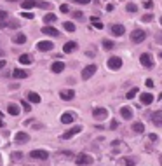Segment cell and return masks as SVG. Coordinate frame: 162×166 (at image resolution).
<instances>
[{
  "instance_id": "obj_1",
  "label": "cell",
  "mask_w": 162,
  "mask_h": 166,
  "mask_svg": "<svg viewBox=\"0 0 162 166\" xmlns=\"http://www.w3.org/2000/svg\"><path fill=\"white\" fill-rule=\"evenodd\" d=\"M147 39V32L145 30H133L131 32V42L133 44H140Z\"/></svg>"
},
{
  "instance_id": "obj_2",
  "label": "cell",
  "mask_w": 162,
  "mask_h": 166,
  "mask_svg": "<svg viewBox=\"0 0 162 166\" xmlns=\"http://www.w3.org/2000/svg\"><path fill=\"white\" fill-rule=\"evenodd\" d=\"M75 165H79V166H89V165H92V158H91L89 154H79V156L75 158Z\"/></svg>"
},
{
  "instance_id": "obj_3",
  "label": "cell",
  "mask_w": 162,
  "mask_h": 166,
  "mask_svg": "<svg viewBox=\"0 0 162 166\" xmlns=\"http://www.w3.org/2000/svg\"><path fill=\"white\" fill-rule=\"evenodd\" d=\"M140 63H141L145 68H152V67H154V60H152V56H150L148 53H143V54L140 56Z\"/></svg>"
},
{
  "instance_id": "obj_4",
  "label": "cell",
  "mask_w": 162,
  "mask_h": 166,
  "mask_svg": "<svg viewBox=\"0 0 162 166\" xmlns=\"http://www.w3.org/2000/svg\"><path fill=\"white\" fill-rule=\"evenodd\" d=\"M92 117H94V119H98V121H105V119L108 117V110H106V109H103V107H99V109H94V112H92Z\"/></svg>"
},
{
  "instance_id": "obj_5",
  "label": "cell",
  "mask_w": 162,
  "mask_h": 166,
  "mask_svg": "<svg viewBox=\"0 0 162 166\" xmlns=\"http://www.w3.org/2000/svg\"><path fill=\"white\" fill-rule=\"evenodd\" d=\"M80 131H82V126H75V128H70L68 131H65V133H63V137H61V138H63V140H70L72 137L79 135Z\"/></svg>"
},
{
  "instance_id": "obj_6",
  "label": "cell",
  "mask_w": 162,
  "mask_h": 166,
  "mask_svg": "<svg viewBox=\"0 0 162 166\" xmlns=\"http://www.w3.org/2000/svg\"><path fill=\"white\" fill-rule=\"evenodd\" d=\"M120 67H122V60H120V58H117V56L108 58V68H112V70H119Z\"/></svg>"
},
{
  "instance_id": "obj_7",
  "label": "cell",
  "mask_w": 162,
  "mask_h": 166,
  "mask_svg": "<svg viewBox=\"0 0 162 166\" xmlns=\"http://www.w3.org/2000/svg\"><path fill=\"white\" fill-rule=\"evenodd\" d=\"M14 142H16V144H28V142H30V135L24 133V131H19V133H16Z\"/></svg>"
},
{
  "instance_id": "obj_8",
  "label": "cell",
  "mask_w": 162,
  "mask_h": 166,
  "mask_svg": "<svg viewBox=\"0 0 162 166\" xmlns=\"http://www.w3.org/2000/svg\"><path fill=\"white\" fill-rule=\"evenodd\" d=\"M94 72H96V65H89V67H86L84 70H82V79H91L92 75H94Z\"/></svg>"
},
{
  "instance_id": "obj_9",
  "label": "cell",
  "mask_w": 162,
  "mask_h": 166,
  "mask_svg": "<svg viewBox=\"0 0 162 166\" xmlns=\"http://www.w3.org/2000/svg\"><path fill=\"white\" fill-rule=\"evenodd\" d=\"M30 156H31L33 159H47V158H49L47 151H42V149H37V151H31V152H30Z\"/></svg>"
},
{
  "instance_id": "obj_10",
  "label": "cell",
  "mask_w": 162,
  "mask_h": 166,
  "mask_svg": "<svg viewBox=\"0 0 162 166\" xmlns=\"http://www.w3.org/2000/svg\"><path fill=\"white\" fill-rule=\"evenodd\" d=\"M37 47H38V51H52L54 44H52L51 40H40V42L37 44Z\"/></svg>"
},
{
  "instance_id": "obj_11",
  "label": "cell",
  "mask_w": 162,
  "mask_h": 166,
  "mask_svg": "<svg viewBox=\"0 0 162 166\" xmlns=\"http://www.w3.org/2000/svg\"><path fill=\"white\" fill-rule=\"evenodd\" d=\"M59 96H61V100L70 102V100H73V98H75V91H73V89H63V91L59 93Z\"/></svg>"
},
{
  "instance_id": "obj_12",
  "label": "cell",
  "mask_w": 162,
  "mask_h": 166,
  "mask_svg": "<svg viewBox=\"0 0 162 166\" xmlns=\"http://www.w3.org/2000/svg\"><path fill=\"white\" fill-rule=\"evenodd\" d=\"M75 121V114L73 112H65L63 116H61V123L63 124H72Z\"/></svg>"
},
{
  "instance_id": "obj_13",
  "label": "cell",
  "mask_w": 162,
  "mask_h": 166,
  "mask_svg": "<svg viewBox=\"0 0 162 166\" xmlns=\"http://www.w3.org/2000/svg\"><path fill=\"white\" fill-rule=\"evenodd\" d=\"M124 32H126V28H124L122 25H112V35H115V37H122Z\"/></svg>"
},
{
  "instance_id": "obj_14",
  "label": "cell",
  "mask_w": 162,
  "mask_h": 166,
  "mask_svg": "<svg viewBox=\"0 0 162 166\" xmlns=\"http://www.w3.org/2000/svg\"><path fill=\"white\" fill-rule=\"evenodd\" d=\"M42 33H45V35H51V37H58V35H59V32H58L54 26H49V25L42 28Z\"/></svg>"
},
{
  "instance_id": "obj_15",
  "label": "cell",
  "mask_w": 162,
  "mask_h": 166,
  "mask_svg": "<svg viewBox=\"0 0 162 166\" xmlns=\"http://www.w3.org/2000/svg\"><path fill=\"white\" fill-rule=\"evenodd\" d=\"M77 42H73V40H70V42H66L65 46H63V51L68 54V53H73V51H77Z\"/></svg>"
},
{
  "instance_id": "obj_16",
  "label": "cell",
  "mask_w": 162,
  "mask_h": 166,
  "mask_svg": "<svg viewBox=\"0 0 162 166\" xmlns=\"http://www.w3.org/2000/svg\"><path fill=\"white\" fill-rule=\"evenodd\" d=\"M120 116H122V119L127 121V119H131L134 114H133V109H131V107H122V109H120Z\"/></svg>"
},
{
  "instance_id": "obj_17",
  "label": "cell",
  "mask_w": 162,
  "mask_h": 166,
  "mask_svg": "<svg viewBox=\"0 0 162 166\" xmlns=\"http://www.w3.org/2000/svg\"><path fill=\"white\" fill-rule=\"evenodd\" d=\"M51 70H52L54 74H61V72L65 70V63H63V61H54L52 67H51Z\"/></svg>"
},
{
  "instance_id": "obj_18",
  "label": "cell",
  "mask_w": 162,
  "mask_h": 166,
  "mask_svg": "<svg viewBox=\"0 0 162 166\" xmlns=\"http://www.w3.org/2000/svg\"><path fill=\"white\" fill-rule=\"evenodd\" d=\"M140 102H141L143 105H150V103L154 102V96H152L150 93H143V95H140Z\"/></svg>"
},
{
  "instance_id": "obj_19",
  "label": "cell",
  "mask_w": 162,
  "mask_h": 166,
  "mask_svg": "<svg viewBox=\"0 0 162 166\" xmlns=\"http://www.w3.org/2000/svg\"><path fill=\"white\" fill-rule=\"evenodd\" d=\"M28 75H30V74H28L26 70H19V68H16V70L12 72V77H14V79H26Z\"/></svg>"
},
{
  "instance_id": "obj_20",
  "label": "cell",
  "mask_w": 162,
  "mask_h": 166,
  "mask_svg": "<svg viewBox=\"0 0 162 166\" xmlns=\"http://www.w3.org/2000/svg\"><path fill=\"white\" fill-rule=\"evenodd\" d=\"M152 121L155 126H162V112H154L152 114Z\"/></svg>"
},
{
  "instance_id": "obj_21",
  "label": "cell",
  "mask_w": 162,
  "mask_h": 166,
  "mask_svg": "<svg viewBox=\"0 0 162 166\" xmlns=\"http://www.w3.org/2000/svg\"><path fill=\"white\" fill-rule=\"evenodd\" d=\"M28 100H30L31 103H40V102H42V100H40V96H38L37 93H33V91H30V93H28Z\"/></svg>"
},
{
  "instance_id": "obj_22",
  "label": "cell",
  "mask_w": 162,
  "mask_h": 166,
  "mask_svg": "<svg viewBox=\"0 0 162 166\" xmlns=\"http://www.w3.org/2000/svg\"><path fill=\"white\" fill-rule=\"evenodd\" d=\"M7 112H9L10 116H17V114H19V107H17L16 103H10V105L7 107Z\"/></svg>"
},
{
  "instance_id": "obj_23",
  "label": "cell",
  "mask_w": 162,
  "mask_h": 166,
  "mask_svg": "<svg viewBox=\"0 0 162 166\" xmlns=\"http://www.w3.org/2000/svg\"><path fill=\"white\" fill-rule=\"evenodd\" d=\"M31 7H37V0H24L23 2V9H31Z\"/></svg>"
},
{
  "instance_id": "obj_24",
  "label": "cell",
  "mask_w": 162,
  "mask_h": 166,
  "mask_svg": "<svg viewBox=\"0 0 162 166\" xmlns=\"http://www.w3.org/2000/svg\"><path fill=\"white\" fill-rule=\"evenodd\" d=\"M133 130H134L136 133H143V131H145V124H143V123H134V124H133Z\"/></svg>"
},
{
  "instance_id": "obj_25",
  "label": "cell",
  "mask_w": 162,
  "mask_h": 166,
  "mask_svg": "<svg viewBox=\"0 0 162 166\" xmlns=\"http://www.w3.org/2000/svg\"><path fill=\"white\" fill-rule=\"evenodd\" d=\"M14 42L16 44H24L26 42V37L23 33H17V35H14Z\"/></svg>"
},
{
  "instance_id": "obj_26",
  "label": "cell",
  "mask_w": 162,
  "mask_h": 166,
  "mask_svg": "<svg viewBox=\"0 0 162 166\" xmlns=\"http://www.w3.org/2000/svg\"><path fill=\"white\" fill-rule=\"evenodd\" d=\"M19 63H23V65H30V63H31V58H30L28 54H21V56H19Z\"/></svg>"
},
{
  "instance_id": "obj_27",
  "label": "cell",
  "mask_w": 162,
  "mask_h": 166,
  "mask_svg": "<svg viewBox=\"0 0 162 166\" xmlns=\"http://www.w3.org/2000/svg\"><path fill=\"white\" fill-rule=\"evenodd\" d=\"M63 28H65L66 32H75V25H73L72 21H66V23H63Z\"/></svg>"
},
{
  "instance_id": "obj_28",
  "label": "cell",
  "mask_w": 162,
  "mask_h": 166,
  "mask_svg": "<svg viewBox=\"0 0 162 166\" xmlns=\"http://www.w3.org/2000/svg\"><path fill=\"white\" fill-rule=\"evenodd\" d=\"M113 46H115V44H113V42H112L110 39H105V40H103V47H105L106 51H110V49H113Z\"/></svg>"
},
{
  "instance_id": "obj_29",
  "label": "cell",
  "mask_w": 162,
  "mask_h": 166,
  "mask_svg": "<svg viewBox=\"0 0 162 166\" xmlns=\"http://www.w3.org/2000/svg\"><path fill=\"white\" fill-rule=\"evenodd\" d=\"M44 21H45V23H52V21H56V16H54L52 12H49L47 16H44Z\"/></svg>"
},
{
  "instance_id": "obj_30",
  "label": "cell",
  "mask_w": 162,
  "mask_h": 166,
  "mask_svg": "<svg viewBox=\"0 0 162 166\" xmlns=\"http://www.w3.org/2000/svg\"><path fill=\"white\" fill-rule=\"evenodd\" d=\"M136 95H138V88H133L131 91H127V100H133Z\"/></svg>"
},
{
  "instance_id": "obj_31",
  "label": "cell",
  "mask_w": 162,
  "mask_h": 166,
  "mask_svg": "<svg viewBox=\"0 0 162 166\" xmlns=\"http://www.w3.org/2000/svg\"><path fill=\"white\" fill-rule=\"evenodd\" d=\"M21 107H23L24 112H30V110H31V107H30V103H28L26 100H21Z\"/></svg>"
},
{
  "instance_id": "obj_32",
  "label": "cell",
  "mask_w": 162,
  "mask_h": 166,
  "mask_svg": "<svg viewBox=\"0 0 162 166\" xmlns=\"http://www.w3.org/2000/svg\"><path fill=\"white\" fill-rule=\"evenodd\" d=\"M7 18H9V14H7L5 11H0V25H3V23L7 21Z\"/></svg>"
},
{
  "instance_id": "obj_33",
  "label": "cell",
  "mask_w": 162,
  "mask_h": 166,
  "mask_svg": "<svg viewBox=\"0 0 162 166\" xmlns=\"http://www.w3.org/2000/svg\"><path fill=\"white\" fill-rule=\"evenodd\" d=\"M126 11H127V12H136L138 7H136L134 4H127V5H126Z\"/></svg>"
},
{
  "instance_id": "obj_34",
  "label": "cell",
  "mask_w": 162,
  "mask_h": 166,
  "mask_svg": "<svg viewBox=\"0 0 162 166\" xmlns=\"http://www.w3.org/2000/svg\"><path fill=\"white\" fill-rule=\"evenodd\" d=\"M37 7H42V9H49V7H51V4H49V2H38V0H37Z\"/></svg>"
},
{
  "instance_id": "obj_35",
  "label": "cell",
  "mask_w": 162,
  "mask_h": 166,
  "mask_svg": "<svg viewBox=\"0 0 162 166\" xmlns=\"http://www.w3.org/2000/svg\"><path fill=\"white\" fill-rule=\"evenodd\" d=\"M141 19H143L145 23H150V21H154V14H145Z\"/></svg>"
},
{
  "instance_id": "obj_36",
  "label": "cell",
  "mask_w": 162,
  "mask_h": 166,
  "mask_svg": "<svg viewBox=\"0 0 162 166\" xmlns=\"http://www.w3.org/2000/svg\"><path fill=\"white\" fill-rule=\"evenodd\" d=\"M124 165L126 166H134L136 165V159H124Z\"/></svg>"
},
{
  "instance_id": "obj_37",
  "label": "cell",
  "mask_w": 162,
  "mask_h": 166,
  "mask_svg": "<svg viewBox=\"0 0 162 166\" xmlns=\"http://www.w3.org/2000/svg\"><path fill=\"white\" fill-rule=\"evenodd\" d=\"M143 5H145L147 9H152V7H154V2H152V0H147V2H143Z\"/></svg>"
},
{
  "instance_id": "obj_38",
  "label": "cell",
  "mask_w": 162,
  "mask_h": 166,
  "mask_svg": "<svg viewBox=\"0 0 162 166\" xmlns=\"http://www.w3.org/2000/svg\"><path fill=\"white\" fill-rule=\"evenodd\" d=\"M155 40H157L159 44H162V30L159 32V33H157V35H155Z\"/></svg>"
},
{
  "instance_id": "obj_39",
  "label": "cell",
  "mask_w": 162,
  "mask_h": 166,
  "mask_svg": "<svg viewBox=\"0 0 162 166\" xmlns=\"http://www.w3.org/2000/svg\"><path fill=\"white\" fill-rule=\"evenodd\" d=\"M59 9H61V12H68V11H70V7H68L66 4H63V5H61Z\"/></svg>"
},
{
  "instance_id": "obj_40",
  "label": "cell",
  "mask_w": 162,
  "mask_h": 166,
  "mask_svg": "<svg viewBox=\"0 0 162 166\" xmlns=\"http://www.w3.org/2000/svg\"><path fill=\"white\" fill-rule=\"evenodd\" d=\"M21 16H23V18H26V19H31V18H33V14H31V12H23Z\"/></svg>"
},
{
  "instance_id": "obj_41",
  "label": "cell",
  "mask_w": 162,
  "mask_h": 166,
  "mask_svg": "<svg viewBox=\"0 0 162 166\" xmlns=\"http://www.w3.org/2000/svg\"><path fill=\"white\" fill-rule=\"evenodd\" d=\"M82 16H84V14H82L80 11H77V12H73V18H77V19H82Z\"/></svg>"
},
{
  "instance_id": "obj_42",
  "label": "cell",
  "mask_w": 162,
  "mask_h": 166,
  "mask_svg": "<svg viewBox=\"0 0 162 166\" xmlns=\"http://www.w3.org/2000/svg\"><path fill=\"white\" fill-rule=\"evenodd\" d=\"M119 128V123L117 121H112V124H110V130H117Z\"/></svg>"
},
{
  "instance_id": "obj_43",
  "label": "cell",
  "mask_w": 162,
  "mask_h": 166,
  "mask_svg": "<svg viewBox=\"0 0 162 166\" xmlns=\"http://www.w3.org/2000/svg\"><path fill=\"white\" fill-rule=\"evenodd\" d=\"M92 25H94V26H96V28H99V30H101V28H103V23H101V21H94V23H92Z\"/></svg>"
},
{
  "instance_id": "obj_44",
  "label": "cell",
  "mask_w": 162,
  "mask_h": 166,
  "mask_svg": "<svg viewBox=\"0 0 162 166\" xmlns=\"http://www.w3.org/2000/svg\"><path fill=\"white\" fill-rule=\"evenodd\" d=\"M73 2H75V4H82V5H84V4H89L91 0H73Z\"/></svg>"
},
{
  "instance_id": "obj_45",
  "label": "cell",
  "mask_w": 162,
  "mask_h": 166,
  "mask_svg": "<svg viewBox=\"0 0 162 166\" xmlns=\"http://www.w3.org/2000/svg\"><path fill=\"white\" fill-rule=\"evenodd\" d=\"M147 88H154V81H152V79L147 81Z\"/></svg>"
},
{
  "instance_id": "obj_46",
  "label": "cell",
  "mask_w": 162,
  "mask_h": 166,
  "mask_svg": "<svg viewBox=\"0 0 162 166\" xmlns=\"http://www.w3.org/2000/svg\"><path fill=\"white\" fill-rule=\"evenodd\" d=\"M106 11H108V12L113 11V4H108V5H106Z\"/></svg>"
},
{
  "instance_id": "obj_47",
  "label": "cell",
  "mask_w": 162,
  "mask_h": 166,
  "mask_svg": "<svg viewBox=\"0 0 162 166\" xmlns=\"http://www.w3.org/2000/svg\"><path fill=\"white\" fill-rule=\"evenodd\" d=\"M12 156H14L16 159H21V156H23V154H21V152H16V154H12Z\"/></svg>"
},
{
  "instance_id": "obj_48",
  "label": "cell",
  "mask_w": 162,
  "mask_h": 166,
  "mask_svg": "<svg viewBox=\"0 0 162 166\" xmlns=\"http://www.w3.org/2000/svg\"><path fill=\"white\" fill-rule=\"evenodd\" d=\"M150 140H154V142H155V140H157V135H155V133H152V135H150Z\"/></svg>"
},
{
  "instance_id": "obj_49",
  "label": "cell",
  "mask_w": 162,
  "mask_h": 166,
  "mask_svg": "<svg viewBox=\"0 0 162 166\" xmlns=\"http://www.w3.org/2000/svg\"><path fill=\"white\" fill-rule=\"evenodd\" d=\"M5 67V60H0V68H3Z\"/></svg>"
},
{
  "instance_id": "obj_50",
  "label": "cell",
  "mask_w": 162,
  "mask_h": 166,
  "mask_svg": "<svg viewBox=\"0 0 162 166\" xmlns=\"http://www.w3.org/2000/svg\"><path fill=\"white\" fill-rule=\"evenodd\" d=\"M2 126H3V123H2V119H0V128H2Z\"/></svg>"
},
{
  "instance_id": "obj_51",
  "label": "cell",
  "mask_w": 162,
  "mask_h": 166,
  "mask_svg": "<svg viewBox=\"0 0 162 166\" xmlns=\"http://www.w3.org/2000/svg\"><path fill=\"white\" fill-rule=\"evenodd\" d=\"M159 100H162V93H161V95H159Z\"/></svg>"
},
{
  "instance_id": "obj_52",
  "label": "cell",
  "mask_w": 162,
  "mask_h": 166,
  "mask_svg": "<svg viewBox=\"0 0 162 166\" xmlns=\"http://www.w3.org/2000/svg\"><path fill=\"white\" fill-rule=\"evenodd\" d=\"M2 116H3V114H2V112H0V117H2Z\"/></svg>"
},
{
  "instance_id": "obj_53",
  "label": "cell",
  "mask_w": 162,
  "mask_h": 166,
  "mask_svg": "<svg viewBox=\"0 0 162 166\" xmlns=\"http://www.w3.org/2000/svg\"><path fill=\"white\" fill-rule=\"evenodd\" d=\"M9 2H16V0H9Z\"/></svg>"
},
{
  "instance_id": "obj_54",
  "label": "cell",
  "mask_w": 162,
  "mask_h": 166,
  "mask_svg": "<svg viewBox=\"0 0 162 166\" xmlns=\"http://www.w3.org/2000/svg\"><path fill=\"white\" fill-rule=\"evenodd\" d=\"M161 25H162V18H161Z\"/></svg>"
},
{
  "instance_id": "obj_55",
  "label": "cell",
  "mask_w": 162,
  "mask_h": 166,
  "mask_svg": "<svg viewBox=\"0 0 162 166\" xmlns=\"http://www.w3.org/2000/svg\"><path fill=\"white\" fill-rule=\"evenodd\" d=\"M161 58H162V51H161Z\"/></svg>"
},
{
  "instance_id": "obj_56",
  "label": "cell",
  "mask_w": 162,
  "mask_h": 166,
  "mask_svg": "<svg viewBox=\"0 0 162 166\" xmlns=\"http://www.w3.org/2000/svg\"><path fill=\"white\" fill-rule=\"evenodd\" d=\"M0 54H2V53H0Z\"/></svg>"
}]
</instances>
